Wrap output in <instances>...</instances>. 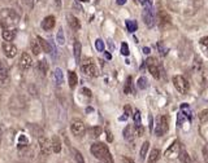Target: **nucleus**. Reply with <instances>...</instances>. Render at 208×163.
I'll return each mask as SVG.
<instances>
[{"mask_svg": "<svg viewBox=\"0 0 208 163\" xmlns=\"http://www.w3.org/2000/svg\"><path fill=\"white\" fill-rule=\"evenodd\" d=\"M157 48H159V51H160V54H161V56H167V53H168V48L164 47V44H163L161 42L157 44Z\"/></svg>", "mask_w": 208, "mask_h": 163, "instance_id": "nucleus-37", "label": "nucleus"}, {"mask_svg": "<svg viewBox=\"0 0 208 163\" xmlns=\"http://www.w3.org/2000/svg\"><path fill=\"white\" fill-rule=\"evenodd\" d=\"M31 52L35 54V56H39L40 52H42V47L39 44V42L37 40H33L31 42Z\"/></svg>", "mask_w": 208, "mask_h": 163, "instance_id": "nucleus-22", "label": "nucleus"}, {"mask_svg": "<svg viewBox=\"0 0 208 163\" xmlns=\"http://www.w3.org/2000/svg\"><path fill=\"white\" fill-rule=\"evenodd\" d=\"M56 3H57V5H60V3H61V0H56Z\"/></svg>", "mask_w": 208, "mask_h": 163, "instance_id": "nucleus-50", "label": "nucleus"}, {"mask_svg": "<svg viewBox=\"0 0 208 163\" xmlns=\"http://www.w3.org/2000/svg\"><path fill=\"white\" fill-rule=\"evenodd\" d=\"M79 2H89V0H79Z\"/></svg>", "mask_w": 208, "mask_h": 163, "instance_id": "nucleus-51", "label": "nucleus"}, {"mask_svg": "<svg viewBox=\"0 0 208 163\" xmlns=\"http://www.w3.org/2000/svg\"><path fill=\"white\" fill-rule=\"evenodd\" d=\"M0 143H2V141H0Z\"/></svg>", "mask_w": 208, "mask_h": 163, "instance_id": "nucleus-54", "label": "nucleus"}, {"mask_svg": "<svg viewBox=\"0 0 208 163\" xmlns=\"http://www.w3.org/2000/svg\"><path fill=\"white\" fill-rule=\"evenodd\" d=\"M38 143H39V149L42 151V154L44 155H50L52 153V143L51 140H48L44 136H40L38 139Z\"/></svg>", "mask_w": 208, "mask_h": 163, "instance_id": "nucleus-9", "label": "nucleus"}, {"mask_svg": "<svg viewBox=\"0 0 208 163\" xmlns=\"http://www.w3.org/2000/svg\"><path fill=\"white\" fill-rule=\"evenodd\" d=\"M178 159L181 161L182 163H191V158L189 153L186 151V149L181 145V148H179V153H178Z\"/></svg>", "mask_w": 208, "mask_h": 163, "instance_id": "nucleus-15", "label": "nucleus"}, {"mask_svg": "<svg viewBox=\"0 0 208 163\" xmlns=\"http://www.w3.org/2000/svg\"><path fill=\"white\" fill-rule=\"evenodd\" d=\"M148 149H150V143H148V141H146V143H143V145H142V149H141V158L142 159L146 158Z\"/></svg>", "mask_w": 208, "mask_h": 163, "instance_id": "nucleus-26", "label": "nucleus"}, {"mask_svg": "<svg viewBox=\"0 0 208 163\" xmlns=\"http://www.w3.org/2000/svg\"><path fill=\"white\" fill-rule=\"evenodd\" d=\"M131 87H133V83H131V77H129L126 79V84H125V88H124V92L126 95H130L131 93Z\"/></svg>", "mask_w": 208, "mask_h": 163, "instance_id": "nucleus-29", "label": "nucleus"}, {"mask_svg": "<svg viewBox=\"0 0 208 163\" xmlns=\"http://www.w3.org/2000/svg\"><path fill=\"white\" fill-rule=\"evenodd\" d=\"M81 92H82V93H83L85 96H87V97H90V96H91V91H90V89H87V88H82V89H81Z\"/></svg>", "mask_w": 208, "mask_h": 163, "instance_id": "nucleus-43", "label": "nucleus"}, {"mask_svg": "<svg viewBox=\"0 0 208 163\" xmlns=\"http://www.w3.org/2000/svg\"><path fill=\"white\" fill-rule=\"evenodd\" d=\"M159 159H160V150L159 149H152L151 153L148 155V163H156Z\"/></svg>", "mask_w": 208, "mask_h": 163, "instance_id": "nucleus-20", "label": "nucleus"}, {"mask_svg": "<svg viewBox=\"0 0 208 163\" xmlns=\"http://www.w3.org/2000/svg\"><path fill=\"white\" fill-rule=\"evenodd\" d=\"M95 47H96V49L99 51V52H103L104 51V43H103V40L98 39L96 43H95Z\"/></svg>", "mask_w": 208, "mask_h": 163, "instance_id": "nucleus-39", "label": "nucleus"}, {"mask_svg": "<svg viewBox=\"0 0 208 163\" xmlns=\"http://www.w3.org/2000/svg\"><path fill=\"white\" fill-rule=\"evenodd\" d=\"M0 17H2V26H3V29H12V27L17 25L18 21H20V16L16 13L14 9H10V8L2 9Z\"/></svg>", "mask_w": 208, "mask_h": 163, "instance_id": "nucleus-2", "label": "nucleus"}, {"mask_svg": "<svg viewBox=\"0 0 208 163\" xmlns=\"http://www.w3.org/2000/svg\"><path fill=\"white\" fill-rule=\"evenodd\" d=\"M0 99H2V97H0Z\"/></svg>", "mask_w": 208, "mask_h": 163, "instance_id": "nucleus-53", "label": "nucleus"}, {"mask_svg": "<svg viewBox=\"0 0 208 163\" xmlns=\"http://www.w3.org/2000/svg\"><path fill=\"white\" fill-rule=\"evenodd\" d=\"M134 127H135V126H134ZM135 135L138 136V137H142V136L144 135V127L142 126V124H141V126H137V127H135Z\"/></svg>", "mask_w": 208, "mask_h": 163, "instance_id": "nucleus-35", "label": "nucleus"}, {"mask_svg": "<svg viewBox=\"0 0 208 163\" xmlns=\"http://www.w3.org/2000/svg\"><path fill=\"white\" fill-rule=\"evenodd\" d=\"M169 129V118L167 115H160L156 121V127H155V135L161 137L164 136Z\"/></svg>", "mask_w": 208, "mask_h": 163, "instance_id": "nucleus-4", "label": "nucleus"}, {"mask_svg": "<svg viewBox=\"0 0 208 163\" xmlns=\"http://www.w3.org/2000/svg\"><path fill=\"white\" fill-rule=\"evenodd\" d=\"M139 3H141V4H143V5H146L147 3H148V0H139Z\"/></svg>", "mask_w": 208, "mask_h": 163, "instance_id": "nucleus-48", "label": "nucleus"}, {"mask_svg": "<svg viewBox=\"0 0 208 163\" xmlns=\"http://www.w3.org/2000/svg\"><path fill=\"white\" fill-rule=\"evenodd\" d=\"M102 132H103L102 127H91V128L89 129V133H90V136H91L92 139L99 137V136L102 135Z\"/></svg>", "mask_w": 208, "mask_h": 163, "instance_id": "nucleus-23", "label": "nucleus"}, {"mask_svg": "<svg viewBox=\"0 0 208 163\" xmlns=\"http://www.w3.org/2000/svg\"><path fill=\"white\" fill-rule=\"evenodd\" d=\"M102 163H103V162H102Z\"/></svg>", "mask_w": 208, "mask_h": 163, "instance_id": "nucleus-56", "label": "nucleus"}, {"mask_svg": "<svg viewBox=\"0 0 208 163\" xmlns=\"http://www.w3.org/2000/svg\"><path fill=\"white\" fill-rule=\"evenodd\" d=\"M107 139H108V141H109V143H111V141L113 140L112 135H111V132H109V131H107Z\"/></svg>", "mask_w": 208, "mask_h": 163, "instance_id": "nucleus-45", "label": "nucleus"}, {"mask_svg": "<svg viewBox=\"0 0 208 163\" xmlns=\"http://www.w3.org/2000/svg\"><path fill=\"white\" fill-rule=\"evenodd\" d=\"M173 85L181 95H186L190 89V84L182 75H174L173 77Z\"/></svg>", "mask_w": 208, "mask_h": 163, "instance_id": "nucleus-5", "label": "nucleus"}, {"mask_svg": "<svg viewBox=\"0 0 208 163\" xmlns=\"http://www.w3.org/2000/svg\"><path fill=\"white\" fill-rule=\"evenodd\" d=\"M31 65H33V60L30 57V54L29 53H22V56H21V60H20V67L22 69V70H27V69H30L31 67Z\"/></svg>", "mask_w": 208, "mask_h": 163, "instance_id": "nucleus-11", "label": "nucleus"}, {"mask_svg": "<svg viewBox=\"0 0 208 163\" xmlns=\"http://www.w3.org/2000/svg\"><path fill=\"white\" fill-rule=\"evenodd\" d=\"M137 85H138L139 89H146L148 87V80H147L146 77H141L138 80H137Z\"/></svg>", "mask_w": 208, "mask_h": 163, "instance_id": "nucleus-24", "label": "nucleus"}, {"mask_svg": "<svg viewBox=\"0 0 208 163\" xmlns=\"http://www.w3.org/2000/svg\"><path fill=\"white\" fill-rule=\"evenodd\" d=\"M67 20H68L69 26L72 27L73 30H79L81 24H79V21H78V18H77V17H74V16H72V14H68Z\"/></svg>", "mask_w": 208, "mask_h": 163, "instance_id": "nucleus-16", "label": "nucleus"}, {"mask_svg": "<svg viewBox=\"0 0 208 163\" xmlns=\"http://www.w3.org/2000/svg\"><path fill=\"white\" fill-rule=\"evenodd\" d=\"M124 110H125V113H126V117H129L130 114H131V107H130L129 105L125 106V107H124Z\"/></svg>", "mask_w": 208, "mask_h": 163, "instance_id": "nucleus-44", "label": "nucleus"}, {"mask_svg": "<svg viewBox=\"0 0 208 163\" xmlns=\"http://www.w3.org/2000/svg\"><path fill=\"white\" fill-rule=\"evenodd\" d=\"M160 18H161L163 24H169V22H171V17H169L165 12H160Z\"/></svg>", "mask_w": 208, "mask_h": 163, "instance_id": "nucleus-36", "label": "nucleus"}, {"mask_svg": "<svg viewBox=\"0 0 208 163\" xmlns=\"http://www.w3.org/2000/svg\"><path fill=\"white\" fill-rule=\"evenodd\" d=\"M3 52L5 54V57L8 58H13L17 54V48L14 44H12L10 42H4L3 43Z\"/></svg>", "mask_w": 208, "mask_h": 163, "instance_id": "nucleus-10", "label": "nucleus"}, {"mask_svg": "<svg viewBox=\"0 0 208 163\" xmlns=\"http://www.w3.org/2000/svg\"><path fill=\"white\" fill-rule=\"evenodd\" d=\"M191 163H193V162H191Z\"/></svg>", "mask_w": 208, "mask_h": 163, "instance_id": "nucleus-55", "label": "nucleus"}, {"mask_svg": "<svg viewBox=\"0 0 208 163\" xmlns=\"http://www.w3.org/2000/svg\"><path fill=\"white\" fill-rule=\"evenodd\" d=\"M143 52L148 54V53H150V48H148V47H144V48H143Z\"/></svg>", "mask_w": 208, "mask_h": 163, "instance_id": "nucleus-47", "label": "nucleus"}, {"mask_svg": "<svg viewBox=\"0 0 208 163\" xmlns=\"http://www.w3.org/2000/svg\"><path fill=\"white\" fill-rule=\"evenodd\" d=\"M68 83L70 88H74L78 83V77L74 71H68Z\"/></svg>", "mask_w": 208, "mask_h": 163, "instance_id": "nucleus-17", "label": "nucleus"}, {"mask_svg": "<svg viewBox=\"0 0 208 163\" xmlns=\"http://www.w3.org/2000/svg\"><path fill=\"white\" fill-rule=\"evenodd\" d=\"M51 143H52V151L53 153H60V151H61V141H60V139L57 137V136H53Z\"/></svg>", "mask_w": 208, "mask_h": 163, "instance_id": "nucleus-18", "label": "nucleus"}, {"mask_svg": "<svg viewBox=\"0 0 208 163\" xmlns=\"http://www.w3.org/2000/svg\"><path fill=\"white\" fill-rule=\"evenodd\" d=\"M150 129H152V117H150Z\"/></svg>", "mask_w": 208, "mask_h": 163, "instance_id": "nucleus-49", "label": "nucleus"}, {"mask_svg": "<svg viewBox=\"0 0 208 163\" xmlns=\"http://www.w3.org/2000/svg\"><path fill=\"white\" fill-rule=\"evenodd\" d=\"M91 154L95 157L96 159H99L103 163H113V158L111 155L108 146L104 143H94L90 148Z\"/></svg>", "mask_w": 208, "mask_h": 163, "instance_id": "nucleus-1", "label": "nucleus"}, {"mask_svg": "<svg viewBox=\"0 0 208 163\" xmlns=\"http://www.w3.org/2000/svg\"><path fill=\"white\" fill-rule=\"evenodd\" d=\"M134 2H137V3H139V0H134Z\"/></svg>", "mask_w": 208, "mask_h": 163, "instance_id": "nucleus-52", "label": "nucleus"}, {"mask_svg": "<svg viewBox=\"0 0 208 163\" xmlns=\"http://www.w3.org/2000/svg\"><path fill=\"white\" fill-rule=\"evenodd\" d=\"M134 126L137 127V126H141L142 124V122H141V113H139V110H135V114H134Z\"/></svg>", "mask_w": 208, "mask_h": 163, "instance_id": "nucleus-34", "label": "nucleus"}, {"mask_svg": "<svg viewBox=\"0 0 208 163\" xmlns=\"http://www.w3.org/2000/svg\"><path fill=\"white\" fill-rule=\"evenodd\" d=\"M73 154H74V159L77 163H85V159H83V155H82L78 150L73 149Z\"/></svg>", "mask_w": 208, "mask_h": 163, "instance_id": "nucleus-30", "label": "nucleus"}, {"mask_svg": "<svg viewBox=\"0 0 208 163\" xmlns=\"http://www.w3.org/2000/svg\"><path fill=\"white\" fill-rule=\"evenodd\" d=\"M125 24H126L128 31H130V32H134V31L137 30V27H138V25H137V22H135V21H133V20H128Z\"/></svg>", "mask_w": 208, "mask_h": 163, "instance_id": "nucleus-27", "label": "nucleus"}, {"mask_svg": "<svg viewBox=\"0 0 208 163\" xmlns=\"http://www.w3.org/2000/svg\"><path fill=\"white\" fill-rule=\"evenodd\" d=\"M55 24H56V21H55V17L53 16H47V17L42 21V29L43 30H52L55 27Z\"/></svg>", "mask_w": 208, "mask_h": 163, "instance_id": "nucleus-13", "label": "nucleus"}, {"mask_svg": "<svg viewBox=\"0 0 208 163\" xmlns=\"http://www.w3.org/2000/svg\"><path fill=\"white\" fill-rule=\"evenodd\" d=\"M203 158H204V162L208 163V143L203 146Z\"/></svg>", "mask_w": 208, "mask_h": 163, "instance_id": "nucleus-41", "label": "nucleus"}, {"mask_svg": "<svg viewBox=\"0 0 208 163\" xmlns=\"http://www.w3.org/2000/svg\"><path fill=\"white\" fill-rule=\"evenodd\" d=\"M124 137L125 140H128L129 143H133L134 139H135V127L133 124H128L124 129Z\"/></svg>", "mask_w": 208, "mask_h": 163, "instance_id": "nucleus-12", "label": "nucleus"}, {"mask_svg": "<svg viewBox=\"0 0 208 163\" xmlns=\"http://www.w3.org/2000/svg\"><path fill=\"white\" fill-rule=\"evenodd\" d=\"M38 69L40 70L42 74H46L47 70H48V65H47V62H46V61H39V62H38Z\"/></svg>", "mask_w": 208, "mask_h": 163, "instance_id": "nucleus-32", "label": "nucleus"}, {"mask_svg": "<svg viewBox=\"0 0 208 163\" xmlns=\"http://www.w3.org/2000/svg\"><path fill=\"white\" fill-rule=\"evenodd\" d=\"M37 40L39 42V44H40V47H42V49L44 51V52H47V53H51V52H52V47L50 45V43L46 42L44 39H43V38L38 36V38H37Z\"/></svg>", "mask_w": 208, "mask_h": 163, "instance_id": "nucleus-21", "label": "nucleus"}, {"mask_svg": "<svg viewBox=\"0 0 208 163\" xmlns=\"http://www.w3.org/2000/svg\"><path fill=\"white\" fill-rule=\"evenodd\" d=\"M125 3H126V0H117V4H118V5H124Z\"/></svg>", "mask_w": 208, "mask_h": 163, "instance_id": "nucleus-46", "label": "nucleus"}, {"mask_svg": "<svg viewBox=\"0 0 208 163\" xmlns=\"http://www.w3.org/2000/svg\"><path fill=\"white\" fill-rule=\"evenodd\" d=\"M121 53L124 54V56H129V47L126 43H122V45H121Z\"/></svg>", "mask_w": 208, "mask_h": 163, "instance_id": "nucleus-40", "label": "nucleus"}, {"mask_svg": "<svg viewBox=\"0 0 208 163\" xmlns=\"http://www.w3.org/2000/svg\"><path fill=\"white\" fill-rule=\"evenodd\" d=\"M199 119L202 123H206L208 121V109H204V110H202L200 114H199Z\"/></svg>", "mask_w": 208, "mask_h": 163, "instance_id": "nucleus-33", "label": "nucleus"}, {"mask_svg": "<svg viewBox=\"0 0 208 163\" xmlns=\"http://www.w3.org/2000/svg\"><path fill=\"white\" fill-rule=\"evenodd\" d=\"M202 69H203V62H202L200 57L195 56V58H194V70L196 73H200Z\"/></svg>", "mask_w": 208, "mask_h": 163, "instance_id": "nucleus-25", "label": "nucleus"}, {"mask_svg": "<svg viewBox=\"0 0 208 163\" xmlns=\"http://www.w3.org/2000/svg\"><path fill=\"white\" fill-rule=\"evenodd\" d=\"M55 79H56V83L57 84H63V73L60 69L55 70Z\"/></svg>", "mask_w": 208, "mask_h": 163, "instance_id": "nucleus-31", "label": "nucleus"}, {"mask_svg": "<svg viewBox=\"0 0 208 163\" xmlns=\"http://www.w3.org/2000/svg\"><path fill=\"white\" fill-rule=\"evenodd\" d=\"M143 22H144V25L147 26V27H154L155 26V13H154V9H152V7H151V4L150 3H147L146 5H144V9H143Z\"/></svg>", "mask_w": 208, "mask_h": 163, "instance_id": "nucleus-6", "label": "nucleus"}, {"mask_svg": "<svg viewBox=\"0 0 208 163\" xmlns=\"http://www.w3.org/2000/svg\"><path fill=\"white\" fill-rule=\"evenodd\" d=\"M74 56H75V60L79 61V58H81V43L79 42L74 43Z\"/></svg>", "mask_w": 208, "mask_h": 163, "instance_id": "nucleus-28", "label": "nucleus"}, {"mask_svg": "<svg viewBox=\"0 0 208 163\" xmlns=\"http://www.w3.org/2000/svg\"><path fill=\"white\" fill-rule=\"evenodd\" d=\"M57 42H59L60 45H63L64 43H65V40H64V34H63V30H61V29H60L59 32H57Z\"/></svg>", "mask_w": 208, "mask_h": 163, "instance_id": "nucleus-38", "label": "nucleus"}, {"mask_svg": "<svg viewBox=\"0 0 208 163\" xmlns=\"http://www.w3.org/2000/svg\"><path fill=\"white\" fill-rule=\"evenodd\" d=\"M8 75H9L8 65L5 63L4 61H0V82H5V80H7Z\"/></svg>", "mask_w": 208, "mask_h": 163, "instance_id": "nucleus-14", "label": "nucleus"}, {"mask_svg": "<svg viewBox=\"0 0 208 163\" xmlns=\"http://www.w3.org/2000/svg\"><path fill=\"white\" fill-rule=\"evenodd\" d=\"M81 67H82V71L91 78H96L99 75V70H98L96 65L94 63V61L91 58H83Z\"/></svg>", "mask_w": 208, "mask_h": 163, "instance_id": "nucleus-3", "label": "nucleus"}, {"mask_svg": "<svg viewBox=\"0 0 208 163\" xmlns=\"http://www.w3.org/2000/svg\"><path fill=\"white\" fill-rule=\"evenodd\" d=\"M2 36L5 42H12L14 39V31L12 29H4L2 32Z\"/></svg>", "mask_w": 208, "mask_h": 163, "instance_id": "nucleus-19", "label": "nucleus"}, {"mask_svg": "<svg viewBox=\"0 0 208 163\" xmlns=\"http://www.w3.org/2000/svg\"><path fill=\"white\" fill-rule=\"evenodd\" d=\"M146 62H147V67H148V71L151 73L152 77L156 78V79L160 78V77H161V66L157 63L156 58L150 57Z\"/></svg>", "mask_w": 208, "mask_h": 163, "instance_id": "nucleus-8", "label": "nucleus"}, {"mask_svg": "<svg viewBox=\"0 0 208 163\" xmlns=\"http://www.w3.org/2000/svg\"><path fill=\"white\" fill-rule=\"evenodd\" d=\"M70 131H72V133L75 137H81V136H83L86 132V126L79 119H73L72 123H70Z\"/></svg>", "mask_w": 208, "mask_h": 163, "instance_id": "nucleus-7", "label": "nucleus"}, {"mask_svg": "<svg viewBox=\"0 0 208 163\" xmlns=\"http://www.w3.org/2000/svg\"><path fill=\"white\" fill-rule=\"evenodd\" d=\"M200 44H202V47H204L208 51V36L202 38V39H200Z\"/></svg>", "mask_w": 208, "mask_h": 163, "instance_id": "nucleus-42", "label": "nucleus"}]
</instances>
